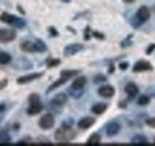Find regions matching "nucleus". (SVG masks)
Returning <instances> with one entry per match:
<instances>
[{
  "label": "nucleus",
  "mask_w": 155,
  "mask_h": 146,
  "mask_svg": "<svg viewBox=\"0 0 155 146\" xmlns=\"http://www.w3.org/2000/svg\"><path fill=\"white\" fill-rule=\"evenodd\" d=\"M29 102H30V107L28 109V114L29 115H37L38 113L42 111L43 109V106L41 103V99H39V96L36 93H32L30 97H29Z\"/></svg>",
  "instance_id": "f257e3e1"
},
{
  "label": "nucleus",
  "mask_w": 155,
  "mask_h": 146,
  "mask_svg": "<svg viewBox=\"0 0 155 146\" xmlns=\"http://www.w3.org/2000/svg\"><path fill=\"white\" fill-rule=\"evenodd\" d=\"M74 138V132L68 127H62L58 128L55 132V139L58 141H69Z\"/></svg>",
  "instance_id": "f03ea898"
},
{
  "label": "nucleus",
  "mask_w": 155,
  "mask_h": 146,
  "mask_svg": "<svg viewBox=\"0 0 155 146\" xmlns=\"http://www.w3.org/2000/svg\"><path fill=\"white\" fill-rule=\"evenodd\" d=\"M54 126V116L51 114H45L39 119V127L43 129H49Z\"/></svg>",
  "instance_id": "7ed1b4c3"
},
{
  "label": "nucleus",
  "mask_w": 155,
  "mask_h": 146,
  "mask_svg": "<svg viewBox=\"0 0 155 146\" xmlns=\"http://www.w3.org/2000/svg\"><path fill=\"white\" fill-rule=\"evenodd\" d=\"M16 38V33L10 29H1L0 30V42H11Z\"/></svg>",
  "instance_id": "20e7f679"
},
{
  "label": "nucleus",
  "mask_w": 155,
  "mask_h": 146,
  "mask_svg": "<svg viewBox=\"0 0 155 146\" xmlns=\"http://www.w3.org/2000/svg\"><path fill=\"white\" fill-rule=\"evenodd\" d=\"M150 17V12H149V9L147 6H141L138 10H137V13H136V18L138 19L140 23H143V22H147Z\"/></svg>",
  "instance_id": "39448f33"
},
{
  "label": "nucleus",
  "mask_w": 155,
  "mask_h": 146,
  "mask_svg": "<svg viewBox=\"0 0 155 146\" xmlns=\"http://www.w3.org/2000/svg\"><path fill=\"white\" fill-rule=\"evenodd\" d=\"M98 93L101 96V97H105V98H110L115 95V89L110 85H104L101 88H99L98 90Z\"/></svg>",
  "instance_id": "423d86ee"
},
{
  "label": "nucleus",
  "mask_w": 155,
  "mask_h": 146,
  "mask_svg": "<svg viewBox=\"0 0 155 146\" xmlns=\"http://www.w3.org/2000/svg\"><path fill=\"white\" fill-rule=\"evenodd\" d=\"M120 130V125L118 123V122H110L107 126H106V134L109 135V137H114V135H116L118 134V132Z\"/></svg>",
  "instance_id": "0eeeda50"
},
{
  "label": "nucleus",
  "mask_w": 155,
  "mask_h": 146,
  "mask_svg": "<svg viewBox=\"0 0 155 146\" xmlns=\"http://www.w3.org/2000/svg\"><path fill=\"white\" fill-rule=\"evenodd\" d=\"M82 49V46L81 44H78V43H75V44H69V46H67L66 48H64V55L66 56H71V55H74L77 54V53H79L80 50Z\"/></svg>",
  "instance_id": "6e6552de"
},
{
  "label": "nucleus",
  "mask_w": 155,
  "mask_h": 146,
  "mask_svg": "<svg viewBox=\"0 0 155 146\" xmlns=\"http://www.w3.org/2000/svg\"><path fill=\"white\" fill-rule=\"evenodd\" d=\"M148 70H152V65L148 61H138L134 65V68H133L134 72H142Z\"/></svg>",
  "instance_id": "1a4fd4ad"
},
{
  "label": "nucleus",
  "mask_w": 155,
  "mask_h": 146,
  "mask_svg": "<svg viewBox=\"0 0 155 146\" xmlns=\"http://www.w3.org/2000/svg\"><path fill=\"white\" fill-rule=\"evenodd\" d=\"M93 123H94V119L93 117H84L78 122V127L80 129H87L91 126H93Z\"/></svg>",
  "instance_id": "9d476101"
},
{
  "label": "nucleus",
  "mask_w": 155,
  "mask_h": 146,
  "mask_svg": "<svg viewBox=\"0 0 155 146\" xmlns=\"http://www.w3.org/2000/svg\"><path fill=\"white\" fill-rule=\"evenodd\" d=\"M42 75V73H34V74H29V75H24V77H20L18 78V83L19 84H26V83H29V82H31V80H35V79H37Z\"/></svg>",
  "instance_id": "9b49d317"
},
{
  "label": "nucleus",
  "mask_w": 155,
  "mask_h": 146,
  "mask_svg": "<svg viewBox=\"0 0 155 146\" xmlns=\"http://www.w3.org/2000/svg\"><path fill=\"white\" fill-rule=\"evenodd\" d=\"M86 78L85 77H79L77 78L74 82H73V84H72V89L73 90H81L85 85H86Z\"/></svg>",
  "instance_id": "f8f14e48"
},
{
  "label": "nucleus",
  "mask_w": 155,
  "mask_h": 146,
  "mask_svg": "<svg viewBox=\"0 0 155 146\" xmlns=\"http://www.w3.org/2000/svg\"><path fill=\"white\" fill-rule=\"evenodd\" d=\"M67 95L66 93H58L54 98H53V103L54 104H58V106H62V104H64L66 102H67Z\"/></svg>",
  "instance_id": "ddd939ff"
},
{
  "label": "nucleus",
  "mask_w": 155,
  "mask_h": 146,
  "mask_svg": "<svg viewBox=\"0 0 155 146\" xmlns=\"http://www.w3.org/2000/svg\"><path fill=\"white\" fill-rule=\"evenodd\" d=\"M125 92H127L129 96H136V95L138 93V88H137V85L134 84V83H129V84H127V86H125Z\"/></svg>",
  "instance_id": "4468645a"
},
{
  "label": "nucleus",
  "mask_w": 155,
  "mask_h": 146,
  "mask_svg": "<svg viewBox=\"0 0 155 146\" xmlns=\"http://www.w3.org/2000/svg\"><path fill=\"white\" fill-rule=\"evenodd\" d=\"M106 108H107V106L105 103H97V104H94L92 107V111L94 114H103L106 110Z\"/></svg>",
  "instance_id": "2eb2a0df"
},
{
  "label": "nucleus",
  "mask_w": 155,
  "mask_h": 146,
  "mask_svg": "<svg viewBox=\"0 0 155 146\" xmlns=\"http://www.w3.org/2000/svg\"><path fill=\"white\" fill-rule=\"evenodd\" d=\"M20 48H21V50H24V52H34V50H36V49H35V43H31V42H29V41L23 42V43L20 44Z\"/></svg>",
  "instance_id": "dca6fc26"
},
{
  "label": "nucleus",
  "mask_w": 155,
  "mask_h": 146,
  "mask_svg": "<svg viewBox=\"0 0 155 146\" xmlns=\"http://www.w3.org/2000/svg\"><path fill=\"white\" fill-rule=\"evenodd\" d=\"M131 143L133 144H137V145H144V144H148V140H147V138L146 137H143V135H136L133 138V140H131Z\"/></svg>",
  "instance_id": "f3484780"
},
{
  "label": "nucleus",
  "mask_w": 155,
  "mask_h": 146,
  "mask_svg": "<svg viewBox=\"0 0 155 146\" xmlns=\"http://www.w3.org/2000/svg\"><path fill=\"white\" fill-rule=\"evenodd\" d=\"M15 18H16V17L12 16V15H10V13H2V15L0 16V20L4 22V23H7V24H12Z\"/></svg>",
  "instance_id": "a211bd4d"
},
{
  "label": "nucleus",
  "mask_w": 155,
  "mask_h": 146,
  "mask_svg": "<svg viewBox=\"0 0 155 146\" xmlns=\"http://www.w3.org/2000/svg\"><path fill=\"white\" fill-rule=\"evenodd\" d=\"M10 141H11V138H10V135L7 134V132H5V130L0 132V145L10 144Z\"/></svg>",
  "instance_id": "6ab92c4d"
},
{
  "label": "nucleus",
  "mask_w": 155,
  "mask_h": 146,
  "mask_svg": "<svg viewBox=\"0 0 155 146\" xmlns=\"http://www.w3.org/2000/svg\"><path fill=\"white\" fill-rule=\"evenodd\" d=\"M100 144V135L99 134H93L88 138L87 145H99Z\"/></svg>",
  "instance_id": "aec40b11"
},
{
  "label": "nucleus",
  "mask_w": 155,
  "mask_h": 146,
  "mask_svg": "<svg viewBox=\"0 0 155 146\" xmlns=\"http://www.w3.org/2000/svg\"><path fill=\"white\" fill-rule=\"evenodd\" d=\"M11 61V55L7 53H0V64L1 65H6Z\"/></svg>",
  "instance_id": "412c9836"
},
{
  "label": "nucleus",
  "mask_w": 155,
  "mask_h": 146,
  "mask_svg": "<svg viewBox=\"0 0 155 146\" xmlns=\"http://www.w3.org/2000/svg\"><path fill=\"white\" fill-rule=\"evenodd\" d=\"M67 80H68L67 78H64V77H61L58 80H56V82H55V83H54V84H53V85L49 88V91H50V90H54L55 88H58L60 85H62V84H63V83H66Z\"/></svg>",
  "instance_id": "4be33fe9"
},
{
  "label": "nucleus",
  "mask_w": 155,
  "mask_h": 146,
  "mask_svg": "<svg viewBox=\"0 0 155 146\" xmlns=\"http://www.w3.org/2000/svg\"><path fill=\"white\" fill-rule=\"evenodd\" d=\"M35 49L38 50V52H44V50L47 49V47H45V44H44L42 41H37V42L35 43Z\"/></svg>",
  "instance_id": "5701e85b"
},
{
  "label": "nucleus",
  "mask_w": 155,
  "mask_h": 146,
  "mask_svg": "<svg viewBox=\"0 0 155 146\" xmlns=\"http://www.w3.org/2000/svg\"><path fill=\"white\" fill-rule=\"evenodd\" d=\"M77 73H79V71H62V72H61V77H64V78L69 79L71 77H73V75L77 74Z\"/></svg>",
  "instance_id": "b1692460"
},
{
  "label": "nucleus",
  "mask_w": 155,
  "mask_h": 146,
  "mask_svg": "<svg viewBox=\"0 0 155 146\" xmlns=\"http://www.w3.org/2000/svg\"><path fill=\"white\" fill-rule=\"evenodd\" d=\"M148 103H149V97L148 96H141L138 98V104L140 106H146Z\"/></svg>",
  "instance_id": "393cba45"
},
{
  "label": "nucleus",
  "mask_w": 155,
  "mask_h": 146,
  "mask_svg": "<svg viewBox=\"0 0 155 146\" xmlns=\"http://www.w3.org/2000/svg\"><path fill=\"white\" fill-rule=\"evenodd\" d=\"M12 25H15V26H17V28H23V26L25 25V23H24V20H21L20 18L16 17L15 20H13V23H12Z\"/></svg>",
  "instance_id": "a878e982"
},
{
  "label": "nucleus",
  "mask_w": 155,
  "mask_h": 146,
  "mask_svg": "<svg viewBox=\"0 0 155 146\" xmlns=\"http://www.w3.org/2000/svg\"><path fill=\"white\" fill-rule=\"evenodd\" d=\"M147 125H148V126H150V127L155 128V117H153V119H149V120L147 121Z\"/></svg>",
  "instance_id": "bb28decb"
},
{
  "label": "nucleus",
  "mask_w": 155,
  "mask_h": 146,
  "mask_svg": "<svg viewBox=\"0 0 155 146\" xmlns=\"http://www.w3.org/2000/svg\"><path fill=\"white\" fill-rule=\"evenodd\" d=\"M58 64H60V60H51V61L49 62V66H50V67H54V66H58Z\"/></svg>",
  "instance_id": "cd10ccee"
},
{
  "label": "nucleus",
  "mask_w": 155,
  "mask_h": 146,
  "mask_svg": "<svg viewBox=\"0 0 155 146\" xmlns=\"http://www.w3.org/2000/svg\"><path fill=\"white\" fill-rule=\"evenodd\" d=\"M104 80H105L104 77H96V78H94V82H96V83H98V82H104Z\"/></svg>",
  "instance_id": "c85d7f7f"
},
{
  "label": "nucleus",
  "mask_w": 155,
  "mask_h": 146,
  "mask_svg": "<svg viewBox=\"0 0 155 146\" xmlns=\"http://www.w3.org/2000/svg\"><path fill=\"white\" fill-rule=\"evenodd\" d=\"M119 67H120V70H125V68L128 67V64H127V62H123V64H120Z\"/></svg>",
  "instance_id": "c756f323"
},
{
  "label": "nucleus",
  "mask_w": 155,
  "mask_h": 146,
  "mask_svg": "<svg viewBox=\"0 0 155 146\" xmlns=\"http://www.w3.org/2000/svg\"><path fill=\"white\" fill-rule=\"evenodd\" d=\"M154 48H155V46H154V44H152V47H149V48L147 49V53H150V52H152Z\"/></svg>",
  "instance_id": "7c9ffc66"
},
{
  "label": "nucleus",
  "mask_w": 155,
  "mask_h": 146,
  "mask_svg": "<svg viewBox=\"0 0 155 146\" xmlns=\"http://www.w3.org/2000/svg\"><path fill=\"white\" fill-rule=\"evenodd\" d=\"M124 1H125V2H134L135 0H124Z\"/></svg>",
  "instance_id": "2f4dec72"
},
{
  "label": "nucleus",
  "mask_w": 155,
  "mask_h": 146,
  "mask_svg": "<svg viewBox=\"0 0 155 146\" xmlns=\"http://www.w3.org/2000/svg\"><path fill=\"white\" fill-rule=\"evenodd\" d=\"M154 143H155V140H154Z\"/></svg>",
  "instance_id": "473e14b6"
}]
</instances>
